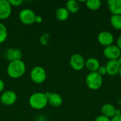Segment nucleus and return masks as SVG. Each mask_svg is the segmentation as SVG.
<instances>
[{"label": "nucleus", "mask_w": 121, "mask_h": 121, "mask_svg": "<svg viewBox=\"0 0 121 121\" xmlns=\"http://www.w3.org/2000/svg\"><path fill=\"white\" fill-rule=\"evenodd\" d=\"M26 69V67L23 61L15 60L9 63L6 72L9 77L12 79H18L25 74Z\"/></svg>", "instance_id": "f257e3e1"}, {"label": "nucleus", "mask_w": 121, "mask_h": 121, "mask_svg": "<svg viewBox=\"0 0 121 121\" xmlns=\"http://www.w3.org/2000/svg\"><path fill=\"white\" fill-rule=\"evenodd\" d=\"M28 104L32 108L35 110L45 108L48 104L46 94L43 92H35L31 94L28 99Z\"/></svg>", "instance_id": "f03ea898"}, {"label": "nucleus", "mask_w": 121, "mask_h": 121, "mask_svg": "<svg viewBox=\"0 0 121 121\" xmlns=\"http://www.w3.org/2000/svg\"><path fill=\"white\" fill-rule=\"evenodd\" d=\"M86 84L89 89L98 90L103 84V77L101 76L97 72H89L86 77Z\"/></svg>", "instance_id": "7ed1b4c3"}, {"label": "nucleus", "mask_w": 121, "mask_h": 121, "mask_svg": "<svg viewBox=\"0 0 121 121\" xmlns=\"http://www.w3.org/2000/svg\"><path fill=\"white\" fill-rule=\"evenodd\" d=\"M30 77L33 82L37 84H40L46 80L47 73L43 67L36 66L31 69Z\"/></svg>", "instance_id": "20e7f679"}, {"label": "nucleus", "mask_w": 121, "mask_h": 121, "mask_svg": "<svg viewBox=\"0 0 121 121\" xmlns=\"http://www.w3.org/2000/svg\"><path fill=\"white\" fill-rule=\"evenodd\" d=\"M18 17L19 20L23 24L29 26L35 23L36 14L32 9H23L20 11Z\"/></svg>", "instance_id": "39448f33"}, {"label": "nucleus", "mask_w": 121, "mask_h": 121, "mask_svg": "<svg viewBox=\"0 0 121 121\" xmlns=\"http://www.w3.org/2000/svg\"><path fill=\"white\" fill-rule=\"evenodd\" d=\"M84 57L79 53L74 54L71 56L69 60V65L75 71H81L85 67Z\"/></svg>", "instance_id": "423d86ee"}, {"label": "nucleus", "mask_w": 121, "mask_h": 121, "mask_svg": "<svg viewBox=\"0 0 121 121\" xmlns=\"http://www.w3.org/2000/svg\"><path fill=\"white\" fill-rule=\"evenodd\" d=\"M121 55V50L116 45H111L105 47L104 49V55L108 60H118Z\"/></svg>", "instance_id": "0eeeda50"}, {"label": "nucleus", "mask_w": 121, "mask_h": 121, "mask_svg": "<svg viewBox=\"0 0 121 121\" xmlns=\"http://www.w3.org/2000/svg\"><path fill=\"white\" fill-rule=\"evenodd\" d=\"M17 94L15 91L8 90L4 91L0 96V102L4 106H11L17 101Z\"/></svg>", "instance_id": "6e6552de"}, {"label": "nucleus", "mask_w": 121, "mask_h": 121, "mask_svg": "<svg viewBox=\"0 0 121 121\" xmlns=\"http://www.w3.org/2000/svg\"><path fill=\"white\" fill-rule=\"evenodd\" d=\"M97 40L98 42L105 48L113 45L114 42V36L111 32L107 30H104L99 33Z\"/></svg>", "instance_id": "1a4fd4ad"}, {"label": "nucleus", "mask_w": 121, "mask_h": 121, "mask_svg": "<svg viewBox=\"0 0 121 121\" xmlns=\"http://www.w3.org/2000/svg\"><path fill=\"white\" fill-rule=\"evenodd\" d=\"M12 13V6L9 1L0 0V20H6Z\"/></svg>", "instance_id": "9d476101"}, {"label": "nucleus", "mask_w": 121, "mask_h": 121, "mask_svg": "<svg viewBox=\"0 0 121 121\" xmlns=\"http://www.w3.org/2000/svg\"><path fill=\"white\" fill-rule=\"evenodd\" d=\"M46 96L48 99V103L50 106L55 108L60 107L63 102L62 97L57 93H51V92H46Z\"/></svg>", "instance_id": "9b49d317"}, {"label": "nucleus", "mask_w": 121, "mask_h": 121, "mask_svg": "<svg viewBox=\"0 0 121 121\" xmlns=\"http://www.w3.org/2000/svg\"><path fill=\"white\" fill-rule=\"evenodd\" d=\"M6 58L10 62L15 60H21L23 57V52L18 48H9L5 53Z\"/></svg>", "instance_id": "f8f14e48"}, {"label": "nucleus", "mask_w": 121, "mask_h": 121, "mask_svg": "<svg viewBox=\"0 0 121 121\" xmlns=\"http://www.w3.org/2000/svg\"><path fill=\"white\" fill-rule=\"evenodd\" d=\"M121 65L118 60H108L106 65L107 74L110 76H115L116 74H118V72L121 68Z\"/></svg>", "instance_id": "ddd939ff"}, {"label": "nucleus", "mask_w": 121, "mask_h": 121, "mask_svg": "<svg viewBox=\"0 0 121 121\" xmlns=\"http://www.w3.org/2000/svg\"><path fill=\"white\" fill-rule=\"evenodd\" d=\"M107 5L112 15H121V0H108Z\"/></svg>", "instance_id": "4468645a"}, {"label": "nucleus", "mask_w": 121, "mask_h": 121, "mask_svg": "<svg viewBox=\"0 0 121 121\" xmlns=\"http://www.w3.org/2000/svg\"><path fill=\"white\" fill-rule=\"evenodd\" d=\"M100 66V62L95 57H89L85 61V67L90 72H97Z\"/></svg>", "instance_id": "2eb2a0df"}, {"label": "nucleus", "mask_w": 121, "mask_h": 121, "mask_svg": "<svg viewBox=\"0 0 121 121\" xmlns=\"http://www.w3.org/2000/svg\"><path fill=\"white\" fill-rule=\"evenodd\" d=\"M116 108L111 104H105L101 107V113L103 116L111 119L116 116Z\"/></svg>", "instance_id": "dca6fc26"}, {"label": "nucleus", "mask_w": 121, "mask_h": 121, "mask_svg": "<svg viewBox=\"0 0 121 121\" xmlns=\"http://www.w3.org/2000/svg\"><path fill=\"white\" fill-rule=\"evenodd\" d=\"M69 13L65 7H60L55 11V17L60 21H65L68 19Z\"/></svg>", "instance_id": "f3484780"}, {"label": "nucleus", "mask_w": 121, "mask_h": 121, "mask_svg": "<svg viewBox=\"0 0 121 121\" xmlns=\"http://www.w3.org/2000/svg\"><path fill=\"white\" fill-rule=\"evenodd\" d=\"M69 13H76L79 10V1L76 0H69L67 1L66 3V7H65Z\"/></svg>", "instance_id": "a211bd4d"}, {"label": "nucleus", "mask_w": 121, "mask_h": 121, "mask_svg": "<svg viewBox=\"0 0 121 121\" xmlns=\"http://www.w3.org/2000/svg\"><path fill=\"white\" fill-rule=\"evenodd\" d=\"M112 27L116 30H121V15H112L110 18Z\"/></svg>", "instance_id": "6ab92c4d"}, {"label": "nucleus", "mask_w": 121, "mask_h": 121, "mask_svg": "<svg viewBox=\"0 0 121 121\" xmlns=\"http://www.w3.org/2000/svg\"><path fill=\"white\" fill-rule=\"evenodd\" d=\"M86 7L92 11H96L100 9L101 6V1L100 0H88L85 1Z\"/></svg>", "instance_id": "aec40b11"}, {"label": "nucleus", "mask_w": 121, "mask_h": 121, "mask_svg": "<svg viewBox=\"0 0 121 121\" xmlns=\"http://www.w3.org/2000/svg\"><path fill=\"white\" fill-rule=\"evenodd\" d=\"M8 37V30L6 26L2 23H0V44L3 43L6 41Z\"/></svg>", "instance_id": "412c9836"}, {"label": "nucleus", "mask_w": 121, "mask_h": 121, "mask_svg": "<svg viewBox=\"0 0 121 121\" xmlns=\"http://www.w3.org/2000/svg\"><path fill=\"white\" fill-rule=\"evenodd\" d=\"M39 41L42 45H48L50 42V35L48 33L42 34L40 37Z\"/></svg>", "instance_id": "4be33fe9"}, {"label": "nucleus", "mask_w": 121, "mask_h": 121, "mask_svg": "<svg viewBox=\"0 0 121 121\" xmlns=\"http://www.w3.org/2000/svg\"><path fill=\"white\" fill-rule=\"evenodd\" d=\"M9 2L10 3L11 6H20L23 4V0H9Z\"/></svg>", "instance_id": "5701e85b"}, {"label": "nucleus", "mask_w": 121, "mask_h": 121, "mask_svg": "<svg viewBox=\"0 0 121 121\" xmlns=\"http://www.w3.org/2000/svg\"><path fill=\"white\" fill-rule=\"evenodd\" d=\"M97 72L101 75V76H104L105 74H107V70H106V66H100V67L99 68Z\"/></svg>", "instance_id": "b1692460"}, {"label": "nucleus", "mask_w": 121, "mask_h": 121, "mask_svg": "<svg viewBox=\"0 0 121 121\" xmlns=\"http://www.w3.org/2000/svg\"><path fill=\"white\" fill-rule=\"evenodd\" d=\"M94 121H111V119L103 115H101V116H97Z\"/></svg>", "instance_id": "393cba45"}, {"label": "nucleus", "mask_w": 121, "mask_h": 121, "mask_svg": "<svg viewBox=\"0 0 121 121\" xmlns=\"http://www.w3.org/2000/svg\"><path fill=\"white\" fill-rule=\"evenodd\" d=\"M43 22V17L40 15H36V17H35V23H41Z\"/></svg>", "instance_id": "a878e982"}, {"label": "nucleus", "mask_w": 121, "mask_h": 121, "mask_svg": "<svg viewBox=\"0 0 121 121\" xmlns=\"http://www.w3.org/2000/svg\"><path fill=\"white\" fill-rule=\"evenodd\" d=\"M5 88V84H4V82L0 79V93L3 92L4 89Z\"/></svg>", "instance_id": "bb28decb"}, {"label": "nucleus", "mask_w": 121, "mask_h": 121, "mask_svg": "<svg viewBox=\"0 0 121 121\" xmlns=\"http://www.w3.org/2000/svg\"><path fill=\"white\" fill-rule=\"evenodd\" d=\"M111 121H121V115L115 116L113 118L111 119Z\"/></svg>", "instance_id": "cd10ccee"}, {"label": "nucleus", "mask_w": 121, "mask_h": 121, "mask_svg": "<svg viewBox=\"0 0 121 121\" xmlns=\"http://www.w3.org/2000/svg\"><path fill=\"white\" fill-rule=\"evenodd\" d=\"M116 45L119 48V49L121 50V35H119V37L117 39V45Z\"/></svg>", "instance_id": "c85d7f7f"}, {"label": "nucleus", "mask_w": 121, "mask_h": 121, "mask_svg": "<svg viewBox=\"0 0 121 121\" xmlns=\"http://www.w3.org/2000/svg\"><path fill=\"white\" fill-rule=\"evenodd\" d=\"M118 62H119L120 65H121V56L119 57V58L118 59Z\"/></svg>", "instance_id": "c756f323"}, {"label": "nucleus", "mask_w": 121, "mask_h": 121, "mask_svg": "<svg viewBox=\"0 0 121 121\" xmlns=\"http://www.w3.org/2000/svg\"><path fill=\"white\" fill-rule=\"evenodd\" d=\"M118 74H119V76H120V77H121V66L120 69H119V72H118Z\"/></svg>", "instance_id": "7c9ffc66"}, {"label": "nucleus", "mask_w": 121, "mask_h": 121, "mask_svg": "<svg viewBox=\"0 0 121 121\" xmlns=\"http://www.w3.org/2000/svg\"><path fill=\"white\" fill-rule=\"evenodd\" d=\"M46 121V120H44V121Z\"/></svg>", "instance_id": "2f4dec72"}]
</instances>
